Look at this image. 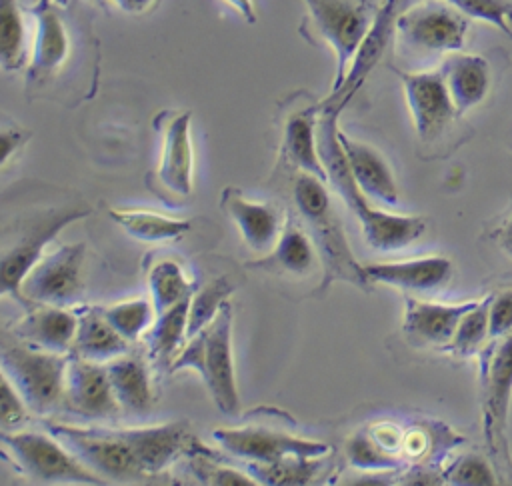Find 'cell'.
Segmentation results:
<instances>
[{"label": "cell", "mask_w": 512, "mask_h": 486, "mask_svg": "<svg viewBox=\"0 0 512 486\" xmlns=\"http://www.w3.org/2000/svg\"><path fill=\"white\" fill-rule=\"evenodd\" d=\"M338 110L320 104L318 118V150L328 174V184L342 198L346 208L360 222L364 240L370 248L380 252H394L416 242L426 230V222L418 216H400L370 204V198L358 188L352 178L346 154L338 138Z\"/></svg>", "instance_id": "cell-1"}, {"label": "cell", "mask_w": 512, "mask_h": 486, "mask_svg": "<svg viewBox=\"0 0 512 486\" xmlns=\"http://www.w3.org/2000/svg\"><path fill=\"white\" fill-rule=\"evenodd\" d=\"M324 184V180L300 172L292 188L296 210L322 260V290L334 282H348L368 290L370 282L364 274V264L352 256L344 228Z\"/></svg>", "instance_id": "cell-2"}, {"label": "cell", "mask_w": 512, "mask_h": 486, "mask_svg": "<svg viewBox=\"0 0 512 486\" xmlns=\"http://www.w3.org/2000/svg\"><path fill=\"white\" fill-rule=\"evenodd\" d=\"M232 304L226 300L216 318L188 338L170 372L190 368L200 374L216 408L222 414L240 412V396L232 360Z\"/></svg>", "instance_id": "cell-3"}, {"label": "cell", "mask_w": 512, "mask_h": 486, "mask_svg": "<svg viewBox=\"0 0 512 486\" xmlns=\"http://www.w3.org/2000/svg\"><path fill=\"white\" fill-rule=\"evenodd\" d=\"M304 32L328 44L336 58V76L330 94L338 92L366 40L378 8L372 0H304Z\"/></svg>", "instance_id": "cell-4"}, {"label": "cell", "mask_w": 512, "mask_h": 486, "mask_svg": "<svg viewBox=\"0 0 512 486\" xmlns=\"http://www.w3.org/2000/svg\"><path fill=\"white\" fill-rule=\"evenodd\" d=\"M70 352L34 344H4L2 374L10 378L30 412L48 416L64 404V382Z\"/></svg>", "instance_id": "cell-5"}, {"label": "cell", "mask_w": 512, "mask_h": 486, "mask_svg": "<svg viewBox=\"0 0 512 486\" xmlns=\"http://www.w3.org/2000/svg\"><path fill=\"white\" fill-rule=\"evenodd\" d=\"M2 444L16 466L32 480L48 484H104V478L86 468L50 432H2Z\"/></svg>", "instance_id": "cell-6"}, {"label": "cell", "mask_w": 512, "mask_h": 486, "mask_svg": "<svg viewBox=\"0 0 512 486\" xmlns=\"http://www.w3.org/2000/svg\"><path fill=\"white\" fill-rule=\"evenodd\" d=\"M398 46L418 54L458 52L464 46L468 16L446 0H422L394 20Z\"/></svg>", "instance_id": "cell-7"}, {"label": "cell", "mask_w": 512, "mask_h": 486, "mask_svg": "<svg viewBox=\"0 0 512 486\" xmlns=\"http://www.w3.org/2000/svg\"><path fill=\"white\" fill-rule=\"evenodd\" d=\"M44 428L100 478L128 482L148 476L134 450L110 428H78L60 422H46Z\"/></svg>", "instance_id": "cell-8"}, {"label": "cell", "mask_w": 512, "mask_h": 486, "mask_svg": "<svg viewBox=\"0 0 512 486\" xmlns=\"http://www.w3.org/2000/svg\"><path fill=\"white\" fill-rule=\"evenodd\" d=\"M482 428L488 450L506 454V420L512 400V332L480 352Z\"/></svg>", "instance_id": "cell-9"}, {"label": "cell", "mask_w": 512, "mask_h": 486, "mask_svg": "<svg viewBox=\"0 0 512 486\" xmlns=\"http://www.w3.org/2000/svg\"><path fill=\"white\" fill-rule=\"evenodd\" d=\"M84 244H64L44 254L22 282V302L78 304L84 292Z\"/></svg>", "instance_id": "cell-10"}, {"label": "cell", "mask_w": 512, "mask_h": 486, "mask_svg": "<svg viewBox=\"0 0 512 486\" xmlns=\"http://www.w3.org/2000/svg\"><path fill=\"white\" fill-rule=\"evenodd\" d=\"M90 214L88 206H68L44 214L42 218L28 224L20 238L12 246H4L2 252V296L12 294L22 300V282L34 264L44 256V248L48 242L64 230L68 224Z\"/></svg>", "instance_id": "cell-11"}, {"label": "cell", "mask_w": 512, "mask_h": 486, "mask_svg": "<svg viewBox=\"0 0 512 486\" xmlns=\"http://www.w3.org/2000/svg\"><path fill=\"white\" fill-rule=\"evenodd\" d=\"M212 438L232 456L246 462H278L288 458H322L330 454L326 442L300 438L266 426L216 428Z\"/></svg>", "instance_id": "cell-12"}, {"label": "cell", "mask_w": 512, "mask_h": 486, "mask_svg": "<svg viewBox=\"0 0 512 486\" xmlns=\"http://www.w3.org/2000/svg\"><path fill=\"white\" fill-rule=\"evenodd\" d=\"M406 104L414 122V130L422 142L436 140L448 124L458 116L450 98L442 70L430 72H400Z\"/></svg>", "instance_id": "cell-13"}, {"label": "cell", "mask_w": 512, "mask_h": 486, "mask_svg": "<svg viewBox=\"0 0 512 486\" xmlns=\"http://www.w3.org/2000/svg\"><path fill=\"white\" fill-rule=\"evenodd\" d=\"M64 404L84 418H116L122 408L114 396L104 362L80 358L70 352L64 382Z\"/></svg>", "instance_id": "cell-14"}, {"label": "cell", "mask_w": 512, "mask_h": 486, "mask_svg": "<svg viewBox=\"0 0 512 486\" xmlns=\"http://www.w3.org/2000/svg\"><path fill=\"white\" fill-rule=\"evenodd\" d=\"M136 454L144 472L158 474L178 458L186 456L198 442L188 422H168L142 428H110Z\"/></svg>", "instance_id": "cell-15"}, {"label": "cell", "mask_w": 512, "mask_h": 486, "mask_svg": "<svg viewBox=\"0 0 512 486\" xmlns=\"http://www.w3.org/2000/svg\"><path fill=\"white\" fill-rule=\"evenodd\" d=\"M30 12L36 20V36L28 62V84H44L64 66L70 36L58 0H36Z\"/></svg>", "instance_id": "cell-16"}, {"label": "cell", "mask_w": 512, "mask_h": 486, "mask_svg": "<svg viewBox=\"0 0 512 486\" xmlns=\"http://www.w3.org/2000/svg\"><path fill=\"white\" fill-rule=\"evenodd\" d=\"M162 152L156 178L162 188L176 196L192 192L194 150L190 140V112H164L160 118Z\"/></svg>", "instance_id": "cell-17"}, {"label": "cell", "mask_w": 512, "mask_h": 486, "mask_svg": "<svg viewBox=\"0 0 512 486\" xmlns=\"http://www.w3.org/2000/svg\"><path fill=\"white\" fill-rule=\"evenodd\" d=\"M476 304L478 300H466L460 304H436L408 296L404 304L402 330L416 344L448 346L458 322Z\"/></svg>", "instance_id": "cell-18"}, {"label": "cell", "mask_w": 512, "mask_h": 486, "mask_svg": "<svg viewBox=\"0 0 512 486\" xmlns=\"http://www.w3.org/2000/svg\"><path fill=\"white\" fill-rule=\"evenodd\" d=\"M370 284H386L412 292H432L442 288L452 276V262L446 256H424L402 262L364 264Z\"/></svg>", "instance_id": "cell-19"}, {"label": "cell", "mask_w": 512, "mask_h": 486, "mask_svg": "<svg viewBox=\"0 0 512 486\" xmlns=\"http://www.w3.org/2000/svg\"><path fill=\"white\" fill-rule=\"evenodd\" d=\"M220 204L252 252L268 254L274 248L282 228L280 218L270 204L248 200L236 188H226L220 196Z\"/></svg>", "instance_id": "cell-20"}, {"label": "cell", "mask_w": 512, "mask_h": 486, "mask_svg": "<svg viewBox=\"0 0 512 486\" xmlns=\"http://www.w3.org/2000/svg\"><path fill=\"white\" fill-rule=\"evenodd\" d=\"M26 314L14 326V334L34 346L54 350V352H70L78 328V316L74 310H66L64 306L40 304V302H24Z\"/></svg>", "instance_id": "cell-21"}, {"label": "cell", "mask_w": 512, "mask_h": 486, "mask_svg": "<svg viewBox=\"0 0 512 486\" xmlns=\"http://www.w3.org/2000/svg\"><path fill=\"white\" fill-rule=\"evenodd\" d=\"M338 138H340L352 178L358 184V188L374 202H380L386 206H396L398 204V186H396L394 174H392L388 162L384 160V156L370 144L354 140L348 134H344L342 130H338Z\"/></svg>", "instance_id": "cell-22"}, {"label": "cell", "mask_w": 512, "mask_h": 486, "mask_svg": "<svg viewBox=\"0 0 512 486\" xmlns=\"http://www.w3.org/2000/svg\"><path fill=\"white\" fill-rule=\"evenodd\" d=\"M318 118L320 104L290 112L282 130V154L298 172L312 174L328 182V174L318 150Z\"/></svg>", "instance_id": "cell-23"}, {"label": "cell", "mask_w": 512, "mask_h": 486, "mask_svg": "<svg viewBox=\"0 0 512 486\" xmlns=\"http://www.w3.org/2000/svg\"><path fill=\"white\" fill-rule=\"evenodd\" d=\"M74 312L78 316V328L70 350L72 354L94 362H108L128 352L130 342L116 332V328L102 314L100 306L80 304L74 308Z\"/></svg>", "instance_id": "cell-24"}, {"label": "cell", "mask_w": 512, "mask_h": 486, "mask_svg": "<svg viewBox=\"0 0 512 486\" xmlns=\"http://www.w3.org/2000/svg\"><path fill=\"white\" fill-rule=\"evenodd\" d=\"M440 70L458 116L486 98L490 88V68L482 56L452 52Z\"/></svg>", "instance_id": "cell-25"}, {"label": "cell", "mask_w": 512, "mask_h": 486, "mask_svg": "<svg viewBox=\"0 0 512 486\" xmlns=\"http://www.w3.org/2000/svg\"><path fill=\"white\" fill-rule=\"evenodd\" d=\"M190 298L180 300L172 308L156 314L152 326L144 332V346L148 360L158 370L172 368L176 356L182 352L184 338H188V310H190Z\"/></svg>", "instance_id": "cell-26"}, {"label": "cell", "mask_w": 512, "mask_h": 486, "mask_svg": "<svg viewBox=\"0 0 512 486\" xmlns=\"http://www.w3.org/2000/svg\"><path fill=\"white\" fill-rule=\"evenodd\" d=\"M316 256L318 250L308 232L300 230L294 224H288L282 228L274 248L250 266L274 274L306 276L316 266Z\"/></svg>", "instance_id": "cell-27"}, {"label": "cell", "mask_w": 512, "mask_h": 486, "mask_svg": "<svg viewBox=\"0 0 512 486\" xmlns=\"http://www.w3.org/2000/svg\"><path fill=\"white\" fill-rule=\"evenodd\" d=\"M106 364L114 396L126 414H144L152 406V386L148 370L138 356H116Z\"/></svg>", "instance_id": "cell-28"}, {"label": "cell", "mask_w": 512, "mask_h": 486, "mask_svg": "<svg viewBox=\"0 0 512 486\" xmlns=\"http://www.w3.org/2000/svg\"><path fill=\"white\" fill-rule=\"evenodd\" d=\"M108 216L134 240L140 242H166L182 238L192 224L188 220H178L170 216H162L150 210L136 208H114Z\"/></svg>", "instance_id": "cell-29"}, {"label": "cell", "mask_w": 512, "mask_h": 486, "mask_svg": "<svg viewBox=\"0 0 512 486\" xmlns=\"http://www.w3.org/2000/svg\"><path fill=\"white\" fill-rule=\"evenodd\" d=\"M324 458H288L278 462H244L246 472L266 486L310 484L322 470Z\"/></svg>", "instance_id": "cell-30"}, {"label": "cell", "mask_w": 512, "mask_h": 486, "mask_svg": "<svg viewBox=\"0 0 512 486\" xmlns=\"http://www.w3.org/2000/svg\"><path fill=\"white\" fill-rule=\"evenodd\" d=\"M148 290L156 314L172 308L180 300L194 294L196 286L186 278L182 266L174 260H158L148 270Z\"/></svg>", "instance_id": "cell-31"}, {"label": "cell", "mask_w": 512, "mask_h": 486, "mask_svg": "<svg viewBox=\"0 0 512 486\" xmlns=\"http://www.w3.org/2000/svg\"><path fill=\"white\" fill-rule=\"evenodd\" d=\"M0 62L6 72H16L28 62L26 26L16 0H2L0 8Z\"/></svg>", "instance_id": "cell-32"}, {"label": "cell", "mask_w": 512, "mask_h": 486, "mask_svg": "<svg viewBox=\"0 0 512 486\" xmlns=\"http://www.w3.org/2000/svg\"><path fill=\"white\" fill-rule=\"evenodd\" d=\"M106 320L122 334L128 342H136L152 326L156 308L152 298H134L110 306H100Z\"/></svg>", "instance_id": "cell-33"}, {"label": "cell", "mask_w": 512, "mask_h": 486, "mask_svg": "<svg viewBox=\"0 0 512 486\" xmlns=\"http://www.w3.org/2000/svg\"><path fill=\"white\" fill-rule=\"evenodd\" d=\"M188 470L198 482L202 484H216V486H254L258 484L250 474L234 470L226 466L216 454L206 450L200 442H196L190 452L186 454Z\"/></svg>", "instance_id": "cell-34"}, {"label": "cell", "mask_w": 512, "mask_h": 486, "mask_svg": "<svg viewBox=\"0 0 512 486\" xmlns=\"http://www.w3.org/2000/svg\"><path fill=\"white\" fill-rule=\"evenodd\" d=\"M232 292H234V284L226 276L212 280L200 290H194L190 298V310H188V328H186L188 338L198 334L206 324H210L216 318V314L220 312V308L224 306V302L230 298Z\"/></svg>", "instance_id": "cell-35"}, {"label": "cell", "mask_w": 512, "mask_h": 486, "mask_svg": "<svg viewBox=\"0 0 512 486\" xmlns=\"http://www.w3.org/2000/svg\"><path fill=\"white\" fill-rule=\"evenodd\" d=\"M490 300H492V294L478 300V304L462 316L452 336V342L448 344L450 350H454L460 356H470L482 350L484 342L490 338V318H488Z\"/></svg>", "instance_id": "cell-36"}, {"label": "cell", "mask_w": 512, "mask_h": 486, "mask_svg": "<svg viewBox=\"0 0 512 486\" xmlns=\"http://www.w3.org/2000/svg\"><path fill=\"white\" fill-rule=\"evenodd\" d=\"M346 456L360 470H392L400 466V458L382 450L368 430L356 432L346 444Z\"/></svg>", "instance_id": "cell-37"}, {"label": "cell", "mask_w": 512, "mask_h": 486, "mask_svg": "<svg viewBox=\"0 0 512 486\" xmlns=\"http://www.w3.org/2000/svg\"><path fill=\"white\" fill-rule=\"evenodd\" d=\"M468 18L484 20L512 38V2L508 0H446Z\"/></svg>", "instance_id": "cell-38"}, {"label": "cell", "mask_w": 512, "mask_h": 486, "mask_svg": "<svg viewBox=\"0 0 512 486\" xmlns=\"http://www.w3.org/2000/svg\"><path fill=\"white\" fill-rule=\"evenodd\" d=\"M448 484L458 486H492L496 484V476L490 464L478 454H464L456 458L444 472Z\"/></svg>", "instance_id": "cell-39"}, {"label": "cell", "mask_w": 512, "mask_h": 486, "mask_svg": "<svg viewBox=\"0 0 512 486\" xmlns=\"http://www.w3.org/2000/svg\"><path fill=\"white\" fill-rule=\"evenodd\" d=\"M0 380V428L2 432H14L20 430V426L28 420V414L32 412L16 386L10 382V378L2 374Z\"/></svg>", "instance_id": "cell-40"}, {"label": "cell", "mask_w": 512, "mask_h": 486, "mask_svg": "<svg viewBox=\"0 0 512 486\" xmlns=\"http://www.w3.org/2000/svg\"><path fill=\"white\" fill-rule=\"evenodd\" d=\"M490 338H502L512 332V290L492 294L490 308Z\"/></svg>", "instance_id": "cell-41"}, {"label": "cell", "mask_w": 512, "mask_h": 486, "mask_svg": "<svg viewBox=\"0 0 512 486\" xmlns=\"http://www.w3.org/2000/svg\"><path fill=\"white\" fill-rule=\"evenodd\" d=\"M30 138V132L22 130L20 126H4L2 128V166H6V162L12 158V154L24 146V142Z\"/></svg>", "instance_id": "cell-42"}, {"label": "cell", "mask_w": 512, "mask_h": 486, "mask_svg": "<svg viewBox=\"0 0 512 486\" xmlns=\"http://www.w3.org/2000/svg\"><path fill=\"white\" fill-rule=\"evenodd\" d=\"M112 2L126 14H144L156 4V0H112Z\"/></svg>", "instance_id": "cell-43"}, {"label": "cell", "mask_w": 512, "mask_h": 486, "mask_svg": "<svg viewBox=\"0 0 512 486\" xmlns=\"http://www.w3.org/2000/svg\"><path fill=\"white\" fill-rule=\"evenodd\" d=\"M496 238H498V244H500L502 252L512 258V214H510V216L506 218V222L500 226Z\"/></svg>", "instance_id": "cell-44"}, {"label": "cell", "mask_w": 512, "mask_h": 486, "mask_svg": "<svg viewBox=\"0 0 512 486\" xmlns=\"http://www.w3.org/2000/svg\"><path fill=\"white\" fill-rule=\"evenodd\" d=\"M228 6H232L246 22L254 24L256 22V10H254V2L252 0H224Z\"/></svg>", "instance_id": "cell-45"}, {"label": "cell", "mask_w": 512, "mask_h": 486, "mask_svg": "<svg viewBox=\"0 0 512 486\" xmlns=\"http://www.w3.org/2000/svg\"><path fill=\"white\" fill-rule=\"evenodd\" d=\"M58 2H60V4H62V2H66V0H58Z\"/></svg>", "instance_id": "cell-46"}]
</instances>
